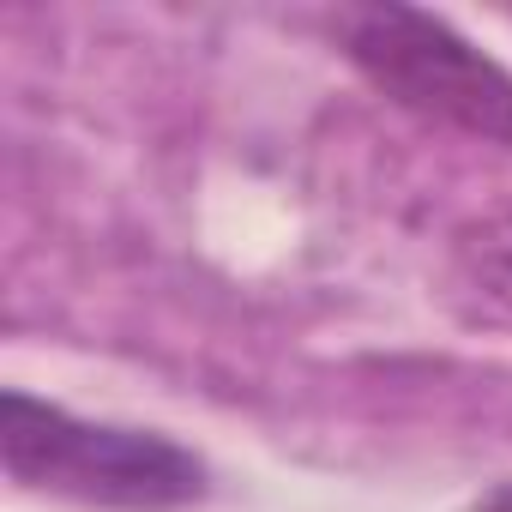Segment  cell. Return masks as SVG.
I'll return each mask as SVG.
<instances>
[{"mask_svg":"<svg viewBox=\"0 0 512 512\" xmlns=\"http://www.w3.org/2000/svg\"><path fill=\"white\" fill-rule=\"evenodd\" d=\"M350 67L398 109H410L428 127L512 145V73L482 55L458 25L422 7L374 0L338 19Z\"/></svg>","mask_w":512,"mask_h":512,"instance_id":"cell-2","label":"cell"},{"mask_svg":"<svg viewBox=\"0 0 512 512\" xmlns=\"http://www.w3.org/2000/svg\"><path fill=\"white\" fill-rule=\"evenodd\" d=\"M452 272L482 308L512 314V205L482 211L452 235Z\"/></svg>","mask_w":512,"mask_h":512,"instance_id":"cell-3","label":"cell"},{"mask_svg":"<svg viewBox=\"0 0 512 512\" xmlns=\"http://www.w3.org/2000/svg\"><path fill=\"white\" fill-rule=\"evenodd\" d=\"M0 458L13 482L103 512H175L205 494V464L181 440L157 428L85 422L31 392L0 398Z\"/></svg>","mask_w":512,"mask_h":512,"instance_id":"cell-1","label":"cell"}]
</instances>
